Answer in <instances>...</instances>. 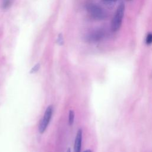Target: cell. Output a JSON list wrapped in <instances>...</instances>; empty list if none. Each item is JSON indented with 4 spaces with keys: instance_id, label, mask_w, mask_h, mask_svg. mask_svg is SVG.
<instances>
[{
    "instance_id": "6da1fadb",
    "label": "cell",
    "mask_w": 152,
    "mask_h": 152,
    "mask_svg": "<svg viewBox=\"0 0 152 152\" xmlns=\"http://www.w3.org/2000/svg\"><path fill=\"white\" fill-rule=\"evenodd\" d=\"M124 12H125V5L124 2H121L118 5L117 10L116 11L115 16L113 17L112 20L111 28L113 31H116L120 28L122 25Z\"/></svg>"
},
{
    "instance_id": "7a4b0ae2",
    "label": "cell",
    "mask_w": 152,
    "mask_h": 152,
    "mask_svg": "<svg viewBox=\"0 0 152 152\" xmlns=\"http://www.w3.org/2000/svg\"><path fill=\"white\" fill-rule=\"evenodd\" d=\"M87 11L90 16L97 20H101L105 18L107 16L105 11L100 6L96 4H90L87 7Z\"/></svg>"
},
{
    "instance_id": "52a82bcc",
    "label": "cell",
    "mask_w": 152,
    "mask_h": 152,
    "mask_svg": "<svg viewBox=\"0 0 152 152\" xmlns=\"http://www.w3.org/2000/svg\"><path fill=\"white\" fill-rule=\"evenodd\" d=\"M11 0H4L3 2H2V8L4 9L8 8L11 4Z\"/></svg>"
},
{
    "instance_id": "4fadbf2b",
    "label": "cell",
    "mask_w": 152,
    "mask_h": 152,
    "mask_svg": "<svg viewBox=\"0 0 152 152\" xmlns=\"http://www.w3.org/2000/svg\"><path fill=\"white\" fill-rule=\"evenodd\" d=\"M66 152H71V150H70V148H68V150H67V151Z\"/></svg>"
},
{
    "instance_id": "277c9868",
    "label": "cell",
    "mask_w": 152,
    "mask_h": 152,
    "mask_svg": "<svg viewBox=\"0 0 152 152\" xmlns=\"http://www.w3.org/2000/svg\"><path fill=\"white\" fill-rule=\"evenodd\" d=\"M104 36V33L103 31L102 30H96L90 33L86 39L90 42H96L102 39Z\"/></svg>"
},
{
    "instance_id": "3957f363",
    "label": "cell",
    "mask_w": 152,
    "mask_h": 152,
    "mask_svg": "<svg viewBox=\"0 0 152 152\" xmlns=\"http://www.w3.org/2000/svg\"><path fill=\"white\" fill-rule=\"evenodd\" d=\"M53 113V107L49 105L46 109L42 120L39 125V131L40 134H43L46 129L52 118Z\"/></svg>"
},
{
    "instance_id": "5b68a950",
    "label": "cell",
    "mask_w": 152,
    "mask_h": 152,
    "mask_svg": "<svg viewBox=\"0 0 152 152\" xmlns=\"http://www.w3.org/2000/svg\"><path fill=\"white\" fill-rule=\"evenodd\" d=\"M82 130L81 129H78L75 139V142H74V152H81V143H82Z\"/></svg>"
},
{
    "instance_id": "7c38bea8",
    "label": "cell",
    "mask_w": 152,
    "mask_h": 152,
    "mask_svg": "<svg viewBox=\"0 0 152 152\" xmlns=\"http://www.w3.org/2000/svg\"><path fill=\"white\" fill-rule=\"evenodd\" d=\"M84 152H92L90 150H86Z\"/></svg>"
},
{
    "instance_id": "30bf717a",
    "label": "cell",
    "mask_w": 152,
    "mask_h": 152,
    "mask_svg": "<svg viewBox=\"0 0 152 152\" xmlns=\"http://www.w3.org/2000/svg\"><path fill=\"white\" fill-rule=\"evenodd\" d=\"M102 2L107 5H112L113 4H115L117 0H102Z\"/></svg>"
},
{
    "instance_id": "8992f818",
    "label": "cell",
    "mask_w": 152,
    "mask_h": 152,
    "mask_svg": "<svg viewBox=\"0 0 152 152\" xmlns=\"http://www.w3.org/2000/svg\"><path fill=\"white\" fill-rule=\"evenodd\" d=\"M74 112L72 110L69 111V115H68V124L69 125H72L74 123Z\"/></svg>"
},
{
    "instance_id": "ba28073f",
    "label": "cell",
    "mask_w": 152,
    "mask_h": 152,
    "mask_svg": "<svg viewBox=\"0 0 152 152\" xmlns=\"http://www.w3.org/2000/svg\"><path fill=\"white\" fill-rule=\"evenodd\" d=\"M145 43L147 45H150L152 43V33H149L145 38Z\"/></svg>"
},
{
    "instance_id": "9c48e42d",
    "label": "cell",
    "mask_w": 152,
    "mask_h": 152,
    "mask_svg": "<svg viewBox=\"0 0 152 152\" xmlns=\"http://www.w3.org/2000/svg\"><path fill=\"white\" fill-rule=\"evenodd\" d=\"M40 68V64H36L30 71V74H34L36 73Z\"/></svg>"
},
{
    "instance_id": "8fae6325",
    "label": "cell",
    "mask_w": 152,
    "mask_h": 152,
    "mask_svg": "<svg viewBox=\"0 0 152 152\" xmlns=\"http://www.w3.org/2000/svg\"><path fill=\"white\" fill-rule=\"evenodd\" d=\"M58 43L59 45H62L64 44V39H63V37H62V35L61 34H59L58 35Z\"/></svg>"
}]
</instances>
